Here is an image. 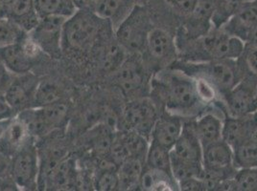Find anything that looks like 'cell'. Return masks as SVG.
I'll return each mask as SVG.
<instances>
[{
  "mask_svg": "<svg viewBox=\"0 0 257 191\" xmlns=\"http://www.w3.org/2000/svg\"><path fill=\"white\" fill-rule=\"evenodd\" d=\"M111 20L95 12L77 10L68 18L63 29V50H92L100 43L111 38Z\"/></svg>",
  "mask_w": 257,
  "mask_h": 191,
  "instance_id": "3957f363",
  "label": "cell"
},
{
  "mask_svg": "<svg viewBox=\"0 0 257 191\" xmlns=\"http://www.w3.org/2000/svg\"><path fill=\"white\" fill-rule=\"evenodd\" d=\"M194 128L203 148L223 138V120L214 114L207 113L195 120Z\"/></svg>",
  "mask_w": 257,
  "mask_h": 191,
  "instance_id": "603a6c76",
  "label": "cell"
},
{
  "mask_svg": "<svg viewBox=\"0 0 257 191\" xmlns=\"http://www.w3.org/2000/svg\"><path fill=\"white\" fill-rule=\"evenodd\" d=\"M80 170L75 160L65 157L51 173L43 180L39 190H70L79 188Z\"/></svg>",
  "mask_w": 257,
  "mask_h": 191,
  "instance_id": "5bb4252c",
  "label": "cell"
},
{
  "mask_svg": "<svg viewBox=\"0 0 257 191\" xmlns=\"http://www.w3.org/2000/svg\"><path fill=\"white\" fill-rule=\"evenodd\" d=\"M8 18V4L4 0H0V18Z\"/></svg>",
  "mask_w": 257,
  "mask_h": 191,
  "instance_id": "f6af8a7d",
  "label": "cell"
},
{
  "mask_svg": "<svg viewBox=\"0 0 257 191\" xmlns=\"http://www.w3.org/2000/svg\"><path fill=\"white\" fill-rule=\"evenodd\" d=\"M10 174L21 190H38L40 154L35 138L26 142L12 157Z\"/></svg>",
  "mask_w": 257,
  "mask_h": 191,
  "instance_id": "52a82bcc",
  "label": "cell"
},
{
  "mask_svg": "<svg viewBox=\"0 0 257 191\" xmlns=\"http://www.w3.org/2000/svg\"><path fill=\"white\" fill-rule=\"evenodd\" d=\"M61 100V92L59 88L48 82H39L33 98L32 107L50 106Z\"/></svg>",
  "mask_w": 257,
  "mask_h": 191,
  "instance_id": "e575fe53",
  "label": "cell"
},
{
  "mask_svg": "<svg viewBox=\"0 0 257 191\" xmlns=\"http://www.w3.org/2000/svg\"><path fill=\"white\" fill-rule=\"evenodd\" d=\"M41 52L38 45L27 34L20 42L0 48V62L12 74H28Z\"/></svg>",
  "mask_w": 257,
  "mask_h": 191,
  "instance_id": "30bf717a",
  "label": "cell"
},
{
  "mask_svg": "<svg viewBox=\"0 0 257 191\" xmlns=\"http://www.w3.org/2000/svg\"><path fill=\"white\" fill-rule=\"evenodd\" d=\"M150 88L151 95L161 102L165 110L182 118L197 114L206 104L199 93L197 80L170 67L153 76Z\"/></svg>",
  "mask_w": 257,
  "mask_h": 191,
  "instance_id": "6da1fadb",
  "label": "cell"
},
{
  "mask_svg": "<svg viewBox=\"0 0 257 191\" xmlns=\"http://www.w3.org/2000/svg\"><path fill=\"white\" fill-rule=\"evenodd\" d=\"M184 118L165 110L159 115L150 140L171 150L182 133Z\"/></svg>",
  "mask_w": 257,
  "mask_h": 191,
  "instance_id": "2e32d148",
  "label": "cell"
},
{
  "mask_svg": "<svg viewBox=\"0 0 257 191\" xmlns=\"http://www.w3.org/2000/svg\"><path fill=\"white\" fill-rule=\"evenodd\" d=\"M153 28L149 12L143 6L136 5L120 23L115 38L127 53L139 54L144 52Z\"/></svg>",
  "mask_w": 257,
  "mask_h": 191,
  "instance_id": "5b68a950",
  "label": "cell"
},
{
  "mask_svg": "<svg viewBox=\"0 0 257 191\" xmlns=\"http://www.w3.org/2000/svg\"><path fill=\"white\" fill-rule=\"evenodd\" d=\"M101 1L102 0H74V3L78 10H88L96 12Z\"/></svg>",
  "mask_w": 257,
  "mask_h": 191,
  "instance_id": "b9f144b4",
  "label": "cell"
},
{
  "mask_svg": "<svg viewBox=\"0 0 257 191\" xmlns=\"http://www.w3.org/2000/svg\"><path fill=\"white\" fill-rule=\"evenodd\" d=\"M168 67L182 71L193 78L203 80L211 86L222 98L241 80V74L235 60H220L191 62L177 60Z\"/></svg>",
  "mask_w": 257,
  "mask_h": 191,
  "instance_id": "277c9868",
  "label": "cell"
},
{
  "mask_svg": "<svg viewBox=\"0 0 257 191\" xmlns=\"http://www.w3.org/2000/svg\"><path fill=\"white\" fill-rule=\"evenodd\" d=\"M256 25L257 0H246L221 29L245 42L247 34Z\"/></svg>",
  "mask_w": 257,
  "mask_h": 191,
  "instance_id": "ffe728a7",
  "label": "cell"
},
{
  "mask_svg": "<svg viewBox=\"0 0 257 191\" xmlns=\"http://www.w3.org/2000/svg\"><path fill=\"white\" fill-rule=\"evenodd\" d=\"M204 170L234 177L237 168L233 164V149L223 138L203 148Z\"/></svg>",
  "mask_w": 257,
  "mask_h": 191,
  "instance_id": "4fadbf2b",
  "label": "cell"
},
{
  "mask_svg": "<svg viewBox=\"0 0 257 191\" xmlns=\"http://www.w3.org/2000/svg\"><path fill=\"white\" fill-rule=\"evenodd\" d=\"M170 151V149L166 148L161 144L150 140V146L146 155L144 166L161 170L173 176Z\"/></svg>",
  "mask_w": 257,
  "mask_h": 191,
  "instance_id": "f546056e",
  "label": "cell"
},
{
  "mask_svg": "<svg viewBox=\"0 0 257 191\" xmlns=\"http://www.w3.org/2000/svg\"><path fill=\"white\" fill-rule=\"evenodd\" d=\"M116 130L107 124H101L91 129L86 135L89 150L100 158H106L115 138Z\"/></svg>",
  "mask_w": 257,
  "mask_h": 191,
  "instance_id": "cb8c5ba5",
  "label": "cell"
},
{
  "mask_svg": "<svg viewBox=\"0 0 257 191\" xmlns=\"http://www.w3.org/2000/svg\"><path fill=\"white\" fill-rule=\"evenodd\" d=\"M141 190H180L175 178L163 171L143 168L140 178Z\"/></svg>",
  "mask_w": 257,
  "mask_h": 191,
  "instance_id": "d4e9b609",
  "label": "cell"
},
{
  "mask_svg": "<svg viewBox=\"0 0 257 191\" xmlns=\"http://www.w3.org/2000/svg\"><path fill=\"white\" fill-rule=\"evenodd\" d=\"M26 74H21V78L13 80L4 92L7 102L17 115L22 110L32 107L35 91L39 84L33 76Z\"/></svg>",
  "mask_w": 257,
  "mask_h": 191,
  "instance_id": "e0dca14e",
  "label": "cell"
},
{
  "mask_svg": "<svg viewBox=\"0 0 257 191\" xmlns=\"http://www.w3.org/2000/svg\"><path fill=\"white\" fill-rule=\"evenodd\" d=\"M180 190L205 191L204 182L201 178H190L179 182Z\"/></svg>",
  "mask_w": 257,
  "mask_h": 191,
  "instance_id": "74e56055",
  "label": "cell"
},
{
  "mask_svg": "<svg viewBox=\"0 0 257 191\" xmlns=\"http://www.w3.org/2000/svg\"><path fill=\"white\" fill-rule=\"evenodd\" d=\"M180 60L203 62L220 60H237L245 48V42L222 29L212 28L203 36L177 43Z\"/></svg>",
  "mask_w": 257,
  "mask_h": 191,
  "instance_id": "7a4b0ae2",
  "label": "cell"
},
{
  "mask_svg": "<svg viewBox=\"0 0 257 191\" xmlns=\"http://www.w3.org/2000/svg\"><path fill=\"white\" fill-rule=\"evenodd\" d=\"M144 162L140 160L128 158L118 166L119 190H140V178Z\"/></svg>",
  "mask_w": 257,
  "mask_h": 191,
  "instance_id": "484cf974",
  "label": "cell"
},
{
  "mask_svg": "<svg viewBox=\"0 0 257 191\" xmlns=\"http://www.w3.org/2000/svg\"><path fill=\"white\" fill-rule=\"evenodd\" d=\"M236 62L242 80L257 86V46L245 43V48Z\"/></svg>",
  "mask_w": 257,
  "mask_h": 191,
  "instance_id": "4dcf8cb0",
  "label": "cell"
},
{
  "mask_svg": "<svg viewBox=\"0 0 257 191\" xmlns=\"http://www.w3.org/2000/svg\"><path fill=\"white\" fill-rule=\"evenodd\" d=\"M171 153L180 159L203 164V146L196 134L194 120H184L182 133L171 149Z\"/></svg>",
  "mask_w": 257,
  "mask_h": 191,
  "instance_id": "d6986e66",
  "label": "cell"
},
{
  "mask_svg": "<svg viewBox=\"0 0 257 191\" xmlns=\"http://www.w3.org/2000/svg\"><path fill=\"white\" fill-rule=\"evenodd\" d=\"M12 80L13 78L11 72L0 62V92H5L6 88L10 85Z\"/></svg>",
  "mask_w": 257,
  "mask_h": 191,
  "instance_id": "ab89813d",
  "label": "cell"
},
{
  "mask_svg": "<svg viewBox=\"0 0 257 191\" xmlns=\"http://www.w3.org/2000/svg\"><path fill=\"white\" fill-rule=\"evenodd\" d=\"M245 1H246V0H245Z\"/></svg>",
  "mask_w": 257,
  "mask_h": 191,
  "instance_id": "7dc6e473",
  "label": "cell"
},
{
  "mask_svg": "<svg viewBox=\"0 0 257 191\" xmlns=\"http://www.w3.org/2000/svg\"><path fill=\"white\" fill-rule=\"evenodd\" d=\"M40 18L62 16L68 18L78 10L74 0H34Z\"/></svg>",
  "mask_w": 257,
  "mask_h": 191,
  "instance_id": "4316f807",
  "label": "cell"
},
{
  "mask_svg": "<svg viewBox=\"0 0 257 191\" xmlns=\"http://www.w3.org/2000/svg\"><path fill=\"white\" fill-rule=\"evenodd\" d=\"M214 9L212 14V26L221 29L234 14L245 0H213Z\"/></svg>",
  "mask_w": 257,
  "mask_h": 191,
  "instance_id": "d6a6232c",
  "label": "cell"
},
{
  "mask_svg": "<svg viewBox=\"0 0 257 191\" xmlns=\"http://www.w3.org/2000/svg\"><path fill=\"white\" fill-rule=\"evenodd\" d=\"M144 52L148 54L151 60L159 65H171L178 56L176 40L171 34L161 28L152 29L146 42Z\"/></svg>",
  "mask_w": 257,
  "mask_h": 191,
  "instance_id": "7c38bea8",
  "label": "cell"
},
{
  "mask_svg": "<svg viewBox=\"0 0 257 191\" xmlns=\"http://www.w3.org/2000/svg\"><path fill=\"white\" fill-rule=\"evenodd\" d=\"M27 34L11 18H0V48L20 42Z\"/></svg>",
  "mask_w": 257,
  "mask_h": 191,
  "instance_id": "836d02e7",
  "label": "cell"
},
{
  "mask_svg": "<svg viewBox=\"0 0 257 191\" xmlns=\"http://www.w3.org/2000/svg\"><path fill=\"white\" fill-rule=\"evenodd\" d=\"M257 135V112L243 117L226 116L223 120V140L232 148Z\"/></svg>",
  "mask_w": 257,
  "mask_h": 191,
  "instance_id": "9a60e30c",
  "label": "cell"
},
{
  "mask_svg": "<svg viewBox=\"0 0 257 191\" xmlns=\"http://www.w3.org/2000/svg\"><path fill=\"white\" fill-rule=\"evenodd\" d=\"M68 115V106L60 100L50 106L30 107L21 111L20 118L34 138L44 137L64 126Z\"/></svg>",
  "mask_w": 257,
  "mask_h": 191,
  "instance_id": "8992f818",
  "label": "cell"
},
{
  "mask_svg": "<svg viewBox=\"0 0 257 191\" xmlns=\"http://www.w3.org/2000/svg\"><path fill=\"white\" fill-rule=\"evenodd\" d=\"M67 18L62 16H45L28 32L34 42L43 53L54 58H59L63 51V29Z\"/></svg>",
  "mask_w": 257,
  "mask_h": 191,
  "instance_id": "9c48e42d",
  "label": "cell"
},
{
  "mask_svg": "<svg viewBox=\"0 0 257 191\" xmlns=\"http://www.w3.org/2000/svg\"><path fill=\"white\" fill-rule=\"evenodd\" d=\"M228 116L243 117L257 112V86L241 80L223 96Z\"/></svg>",
  "mask_w": 257,
  "mask_h": 191,
  "instance_id": "8fae6325",
  "label": "cell"
},
{
  "mask_svg": "<svg viewBox=\"0 0 257 191\" xmlns=\"http://www.w3.org/2000/svg\"><path fill=\"white\" fill-rule=\"evenodd\" d=\"M245 43L253 45V46H257V25L255 27H253L247 34Z\"/></svg>",
  "mask_w": 257,
  "mask_h": 191,
  "instance_id": "ee69618b",
  "label": "cell"
},
{
  "mask_svg": "<svg viewBox=\"0 0 257 191\" xmlns=\"http://www.w3.org/2000/svg\"><path fill=\"white\" fill-rule=\"evenodd\" d=\"M17 113L13 110L6 100L4 92H0V120L16 117Z\"/></svg>",
  "mask_w": 257,
  "mask_h": 191,
  "instance_id": "f35d334b",
  "label": "cell"
},
{
  "mask_svg": "<svg viewBox=\"0 0 257 191\" xmlns=\"http://www.w3.org/2000/svg\"><path fill=\"white\" fill-rule=\"evenodd\" d=\"M233 149V164L237 170L256 168L257 135Z\"/></svg>",
  "mask_w": 257,
  "mask_h": 191,
  "instance_id": "f1b7e54d",
  "label": "cell"
},
{
  "mask_svg": "<svg viewBox=\"0 0 257 191\" xmlns=\"http://www.w3.org/2000/svg\"><path fill=\"white\" fill-rule=\"evenodd\" d=\"M34 138L20 118H12L0 136V150L12 158L22 146Z\"/></svg>",
  "mask_w": 257,
  "mask_h": 191,
  "instance_id": "44dd1931",
  "label": "cell"
},
{
  "mask_svg": "<svg viewBox=\"0 0 257 191\" xmlns=\"http://www.w3.org/2000/svg\"><path fill=\"white\" fill-rule=\"evenodd\" d=\"M4 1H5V2H6V3H7V4H8V5H9V4H10V3H11L12 1H13V0H4Z\"/></svg>",
  "mask_w": 257,
  "mask_h": 191,
  "instance_id": "bcb514c9",
  "label": "cell"
},
{
  "mask_svg": "<svg viewBox=\"0 0 257 191\" xmlns=\"http://www.w3.org/2000/svg\"><path fill=\"white\" fill-rule=\"evenodd\" d=\"M173 11L183 18L191 14L198 0H165Z\"/></svg>",
  "mask_w": 257,
  "mask_h": 191,
  "instance_id": "8d00e7d4",
  "label": "cell"
},
{
  "mask_svg": "<svg viewBox=\"0 0 257 191\" xmlns=\"http://www.w3.org/2000/svg\"><path fill=\"white\" fill-rule=\"evenodd\" d=\"M8 18L26 32H31L41 20L34 0H13L8 5Z\"/></svg>",
  "mask_w": 257,
  "mask_h": 191,
  "instance_id": "7402d4cb",
  "label": "cell"
},
{
  "mask_svg": "<svg viewBox=\"0 0 257 191\" xmlns=\"http://www.w3.org/2000/svg\"><path fill=\"white\" fill-rule=\"evenodd\" d=\"M11 159L0 150V175H9L11 168ZM11 175V174H10Z\"/></svg>",
  "mask_w": 257,
  "mask_h": 191,
  "instance_id": "7bdbcfd3",
  "label": "cell"
},
{
  "mask_svg": "<svg viewBox=\"0 0 257 191\" xmlns=\"http://www.w3.org/2000/svg\"><path fill=\"white\" fill-rule=\"evenodd\" d=\"M171 155L172 173L177 180L178 184L182 180H187L190 178H201L204 173V166L203 164H196L187 162L184 160L180 159L177 156Z\"/></svg>",
  "mask_w": 257,
  "mask_h": 191,
  "instance_id": "1f68e13d",
  "label": "cell"
},
{
  "mask_svg": "<svg viewBox=\"0 0 257 191\" xmlns=\"http://www.w3.org/2000/svg\"><path fill=\"white\" fill-rule=\"evenodd\" d=\"M21 190L11 175H0V191Z\"/></svg>",
  "mask_w": 257,
  "mask_h": 191,
  "instance_id": "60d3db41",
  "label": "cell"
},
{
  "mask_svg": "<svg viewBox=\"0 0 257 191\" xmlns=\"http://www.w3.org/2000/svg\"><path fill=\"white\" fill-rule=\"evenodd\" d=\"M137 54H134V56H128L114 73L116 84L127 95L137 93L145 85V69L140 60L137 58Z\"/></svg>",
  "mask_w": 257,
  "mask_h": 191,
  "instance_id": "ac0fdd59",
  "label": "cell"
},
{
  "mask_svg": "<svg viewBox=\"0 0 257 191\" xmlns=\"http://www.w3.org/2000/svg\"><path fill=\"white\" fill-rule=\"evenodd\" d=\"M118 135L127 151L128 158L140 160L141 162H145L150 146V140L140 133L126 129L119 131Z\"/></svg>",
  "mask_w": 257,
  "mask_h": 191,
  "instance_id": "83f0119b",
  "label": "cell"
},
{
  "mask_svg": "<svg viewBox=\"0 0 257 191\" xmlns=\"http://www.w3.org/2000/svg\"><path fill=\"white\" fill-rule=\"evenodd\" d=\"M159 115L158 108L149 98H134L126 104L122 111L124 129L140 133L150 140L152 130Z\"/></svg>",
  "mask_w": 257,
  "mask_h": 191,
  "instance_id": "ba28073f",
  "label": "cell"
},
{
  "mask_svg": "<svg viewBox=\"0 0 257 191\" xmlns=\"http://www.w3.org/2000/svg\"><path fill=\"white\" fill-rule=\"evenodd\" d=\"M234 180L237 191H257V168L237 170Z\"/></svg>",
  "mask_w": 257,
  "mask_h": 191,
  "instance_id": "d590c367",
  "label": "cell"
}]
</instances>
